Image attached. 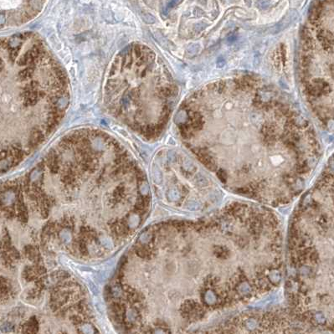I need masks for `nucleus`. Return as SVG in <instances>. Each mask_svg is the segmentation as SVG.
<instances>
[{
    "instance_id": "1",
    "label": "nucleus",
    "mask_w": 334,
    "mask_h": 334,
    "mask_svg": "<svg viewBox=\"0 0 334 334\" xmlns=\"http://www.w3.org/2000/svg\"><path fill=\"white\" fill-rule=\"evenodd\" d=\"M68 99L66 76L38 37L23 34L2 40V133H26L29 145L39 143L60 123Z\"/></svg>"
},
{
    "instance_id": "2",
    "label": "nucleus",
    "mask_w": 334,
    "mask_h": 334,
    "mask_svg": "<svg viewBox=\"0 0 334 334\" xmlns=\"http://www.w3.org/2000/svg\"><path fill=\"white\" fill-rule=\"evenodd\" d=\"M156 54L146 46L132 45L118 54L105 83L110 112L127 126L148 136L162 131L169 114L158 108L168 105L174 89L162 84ZM169 108V106L163 105Z\"/></svg>"
},
{
    "instance_id": "3",
    "label": "nucleus",
    "mask_w": 334,
    "mask_h": 334,
    "mask_svg": "<svg viewBox=\"0 0 334 334\" xmlns=\"http://www.w3.org/2000/svg\"><path fill=\"white\" fill-rule=\"evenodd\" d=\"M318 39L325 50H331L334 45V36L327 30H322L318 35Z\"/></svg>"
},
{
    "instance_id": "4",
    "label": "nucleus",
    "mask_w": 334,
    "mask_h": 334,
    "mask_svg": "<svg viewBox=\"0 0 334 334\" xmlns=\"http://www.w3.org/2000/svg\"><path fill=\"white\" fill-rule=\"evenodd\" d=\"M321 13H322V6L320 5V3H317L313 5L311 9H310V12H309V18H310V20L312 23H315L316 20L319 18L320 15H321Z\"/></svg>"
},
{
    "instance_id": "5",
    "label": "nucleus",
    "mask_w": 334,
    "mask_h": 334,
    "mask_svg": "<svg viewBox=\"0 0 334 334\" xmlns=\"http://www.w3.org/2000/svg\"><path fill=\"white\" fill-rule=\"evenodd\" d=\"M331 73H332V76L334 77V65L331 67Z\"/></svg>"
},
{
    "instance_id": "6",
    "label": "nucleus",
    "mask_w": 334,
    "mask_h": 334,
    "mask_svg": "<svg viewBox=\"0 0 334 334\" xmlns=\"http://www.w3.org/2000/svg\"><path fill=\"white\" fill-rule=\"evenodd\" d=\"M318 1H319V3H322V2H323L324 0H318Z\"/></svg>"
}]
</instances>
